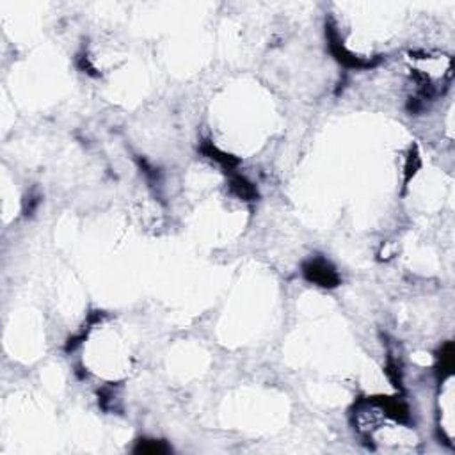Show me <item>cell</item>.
<instances>
[{
    "label": "cell",
    "mask_w": 455,
    "mask_h": 455,
    "mask_svg": "<svg viewBox=\"0 0 455 455\" xmlns=\"http://www.w3.org/2000/svg\"><path fill=\"white\" fill-rule=\"evenodd\" d=\"M306 276H308L309 281L316 283L320 286H336L338 283V276L336 272L333 271L327 261L324 260H315L306 267Z\"/></svg>",
    "instance_id": "6da1fadb"
}]
</instances>
